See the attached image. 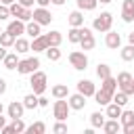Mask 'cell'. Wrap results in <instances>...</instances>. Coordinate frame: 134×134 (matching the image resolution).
Wrapping results in <instances>:
<instances>
[{
  "label": "cell",
  "instance_id": "obj_1",
  "mask_svg": "<svg viewBox=\"0 0 134 134\" xmlns=\"http://www.w3.org/2000/svg\"><path fill=\"white\" fill-rule=\"evenodd\" d=\"M48 77H46V73L44 71H34V73H29V86H31V92H36L38 96L40 94H44L46 92V88H48Z\"/></svg>",
  "mask_w": 134,
  "mask_h": 134
},
{
  "label": "cell",
  "instance_id": "obj_2",
  "mask_svg": "<svg viewBox=\"0 0 134 134\" xmlns=\"http://www.w3.org/2000/svg\"><path fill=\"white\" fill-rule=\"evenodd\" d=\"M111 25H113V15L107 13V10H103L100 15H96L94 21H92V29L94 31H100V34H107L111 29Z\"/></svg>",
  "mask_w": 134,
  "mask_h": 134
},
{
  "label": "cell",
  "instance_id": "obj_3",
  "mask_svg": "<svg viewBox=\"0 0 134 134\" xmlns=\"http://www.w3.org/2000/svg\"><path fill=\"white\" fill-rule=\"evenodd\" d=\"M40 69V59L38 57H25V59H19V65H17V71L21 75H29L34 71Z\"/></svg>",
  "mask_w": 134,
  "mask_h": 134
},
{
  "label": "cell",
  "instance_id": "obj_4",
  "mask_svg": "<svg viewBox=\"0 0 134 134\" xmlns=\"http://www.w3.org/2000/svg\"><path fill=\"white\" fill-rule=\"evenodd\" d=\"M69 111H71V107H69V100H67V98H57V100H54V105H52V115H54V119L65 121V119L69 117Z\"/></svg>",
  "mask_w": 134,
  "mask_h": 134
},
{
  "label": "cell",
  "instance_id": "obj_5",
  "mask_svg": "<svg viewBox=\"0 0 134 134\" xmlns=\"http://www.w3.org/2000/svg\"><path fill=\"white\" fill-rule=\"evenodd\" d=\"M69 63H71L73 69L84 71L88 67V54H86V50H73V52H69Z\"/></svg>",
  "mask_w": 134,
  "mask_h": 134
},
{
  "label": "cell",
  "instance_id": "obj_6",
  "mask_svg": "<svg viewBox=\"0 0 134 134\" xmlns=\"http://www.w3.org/2000/svg\"><path fill=\"white\" fill-rule=\"evenodd\" d=\"M52 19H54V17H52V13H50L48 8H44V6L34 8V21H38L40 25H50Z\"/></svg>",
  "mask_w": 134,
  "mask_h": 134
},
{
  "label": "cell",
  "instance_id": "obj_7",
  "mask_svg": "<svg viewBox=\"0 0 134 134\" xmlns=\"http://www.w3.org/2000/svg\"><path fill=\"white\" fill-rule=\"evenodd\" d=\"M105 46H107V48H111V50H117V48H121V36H119L117 31L109 29V31L105 34Z\"/></svg>",
  "mask_w": 134,
  "mask_h": 134
},
{
  "label": "cell",
  "instance_id": "obj_8",
  "mask_svg": "<svg viewBox=\"0 0 134 134\" xmlns=\"http://www.w3.org/2000/svg\"><path fill=\"white\" fill-rule=\"evenodd\" d=\"M50 44H48V38H46V34H40L38 38H34L31 40V50H34V54H38V52H46V48H48Z\"/></svg>",
  "mask_w": 134,
  "mask_h": 134
},
{
  "label": "cell",
  "instance_id": "obj_9",
  "mask_svg": "<svg viewBox=\"0 0 134 134\" xmlns=\"http://www.w3.org/2000/svg\"><path fill=\"white\" fill-rule=\"evenodd\" d=\"M67 100H69V107H71L73 111H82V109L86 107V96H84L82 92L69 94V96H67Z\"/></svg>",
  "mask_w": 134,
  "mask_h": 134
},
{
  "label": "cell",
  "instance_id": "obj_10",
  "mask_svg": "<svg viewBox=\"0 0 134 134\" xmlns=\"http://www.w3.org/2000/svg\"><path fill=\"white\" fill-rule=\"evenodd\" d=\"M6 113H8L10 119H15V117H23V113H25V105H23V100H13V103L6 107Z\"/></svg>",
  "mask_w": 134,
  "mask_h": 134
},
{
  "label": "cell",
  "instance_id": "obj_11",
  "mask_svg": "<svg viewBox=\"0 0 134 134\" xmlns=\"http://www.w3.org/2000/svg\"><path fill=\"white\" fill-rule=\"evenodd\" d=\"M121 21L132 23L134 21V0H124L121 4Z\"/></svg>",
  "mask_w": 134,
  "mask_h": 134
},
{
  "label": "cell",
  "instance_id": "obj_12",
  "mask_svg": "<svg viewBox=\"0 0 134 134\" xmlns=\"http://www.w3.org/2000/svg\"><path fill=\"white\" fill-rule=\"evenodd\" d=\"M25 25H27L25 21H21V19H13V21L6 25V29H8L15 38H19V36H23V34H25Z\"/></svg>",
  "mask_w": 134,
  "mask_h": 134
},
{
  "label": "cell",
  "instance_id": "obj_13",
  "mask_svg": "<svg viewBox=\"0 0 134 134\" xmlns=\"http://www.w3.org/2000/svg\"><path fill=\"white\" fill-rule=\"evenodd\" d=\"M77 92H82V94L88 98V96H94L96 86H94V82H90V80H80V82H77Z\"/></svg>",
  "mask_w": 134,
  "mask_h": 134
},
{
  "label": "cell",
  "instance_id": "obj_14",
  "mask_svg": "<svg viewBox=\"0 0 134 134\" xmlns=\"http://www.w3.org/2000/svg\"><path fill=\"white\" fill-rule=\"evenodd\" d=\"M84 34H86V25H82V27H71V29L67 31V40H69L71 44H80V40L84 38Z\"/></svg>",
  "mask_w": 134,
  "mask_h": 134
},
{
  "label": "cell",
  "instance_id": "obj_15",
  "mask_svg": "<svg viewBox=\"0 0 134 134\" xmlns=\"http://www.w3.org/2000/svg\"><path fill=\"white\" fill-rule=\"evenodd\" d=\"M80 46H82V50H92L94 46H96V40H94V34L86 27V34H84V38L80 40Z\"/></svg>",
  "mask_w": 134,
  "mask_h": 134
},
{
  "label": "cell",
  "instance_id": "obj_16",
  "mask_svg": "<svg viewBox=\"0 0 134 134\" xmlns=\"http://www.w3.org/2000/svg\"><path fill=\"white\" fill-rule=\"evenodd\" d=\"M13 48H15V52H17V54H27V52L31 50V42L19 36V38L15 40V46H13Z\"/></svg>",
  "mask_w": 134,
  "mask_h": 134
},
{
  "label": "cell",
  "instance_id": "obj_17",
  "mask_svg": "<svg viewBox=\"0 0 134 134\" xmlns=\"http://www.w3.org/2000/svg\"><path fill=\"white\" fill-rule=\"evenodd\" d=\"M67 21H69V25L71 27H82L84 25V10H71L69 13V17H67Z\"/></svg>",
  "mask_w": 134,
  "mask_h": 134
},
{
  "label": "cell",
  "instance_id": "obj_18",
  "mask_svg": "<svg viewBox=\"0 0 134 134\" xmlns=\"http://www.w3.org/2000/svg\"><path fill=\"white\" fill-rule=\"evenodd\" d=\"M94 100H96V103H98L100 107H107V105H109V103L113 100V94L100 88V90H96V92H94Z\"/></svg>",
  "mask_w": 134,
  "mask_h": 134
},
{
  "label": "cell",
  "instance_id": "obj_19",
  "mask_svg": "<svg viewBox=\"0 0 134 134\" xmlns=\"http://www.w3.org/2000/svg\"><path fill=\"white\" fill-rule=\"evenodd\" d=\"M121 111H124V107H121V105H117V103H113V100L105 107V115H107V117H111V119H119Z\"/></svg>",
  "mask_w": 134,
  "mask_h": 134
},
{
  "label": "cell",
  "instance_id": "obj_20",
  "mask_svg": "<svg viewBox=\"0 0 134 134\" xmlns=\"http://www.w3.org/2000/svg\"><path fill=\"white\" fill-rule=\"evenodd\" d=\"M103 132H107V134H117V132H121V121L109 117V119L105 121V126H103Z\"/></svg>",
  "mask_w": 134,
  "mask_h": 134
},
{
  "label": "cell",
  "instance_id": "obj_21",
  "mask_svg": "<svg viewBox=\"0 0 134 134\" xmlns=\"http://www.w3.org/2000/svg\"><path fill=\"white\" fill-rule=\"evenodd\" d=\"M25 34H27L29 38H38V36L42 34V25L31 19V21H27V25H25Z\"/></svg>",
  "mask_w": 134,
  "mask_h": 134
},
{
  "label": "cell",
  "instance_id": "obj_22",
  "mask_svg": "<svg viewBox=\"0 0 134 134\" xmlns=\"http://www.w3.org/2000/svg\"><path fill=\"white\" fill-rule=\"evenodd\" d=\"M50 94L54 98H67L69 96V88H67V84H54L50 88Z\"/></svg>",
  "mask_w": 134,
  "mask_h": 134
},
{
  "label": "cell",
  "instance_id": "obj_23",
  "mask_svg": "<svg viewBox=\"0 0 134 134\" xmlns=\"http://www.w3.org/2000/svg\"><path fill=\"white\" fill-rule=\"evenodd\" d=\"M2 65H4V69H17V65H19V54L17 52H8L6 57H4V61H2Z\"/></svg>",
  "mask_w": 134,
  "mask_h": 134
},
{
  "label": "cell",
  "instance_id": "obj_24",
  "mask_svg": "<svg viewBox=\"0 0 134 134\" xmlns=\"http://www.w3.org/2000/svg\"><path fill=\"white\" fill-rule=\"evenodd\" d=\"M100 88L113 94V92L117 90V77H113V75H109V77H105V80H100Z\"/></svg>",
  "mask_w": 134,
  "mask_h": 134
},
{
  "label": "cell",
  "instance_id": "obj_25",
  "mask_svg": "<svg viewBox=\"0 0 134 134\" xmlns=\"http://www.w3.org/2000/svg\"><path fill=\"white\" fill-rule=\"evenodd\" d=\"M119 121H121V128L134 126V111H132V109H124L121 115H119Z\"/></svg>",
  "mask_w": 134,
  "mask_h": 134
},
{
  "label": "cell",
  "instance_id": "obj_26",
  "mask_svg": "<svg viewBox=\"0 0 134 134\" xmlns=\"http://www.w3.org/2000/svg\"><path fill=\"white\" fill-rule=\"evenodd\" d=\"M38 94L36 92H29V94H25L23 96V105H25V109H38L40 105H38Z\"/></svg>",
  "mask_w": 134,
  "mask_h": 134
},
{
  "label": "cell",
  "instance_id": "obj_27",
  "mask_svg": "<svg viewBox=\"0 0 134 134\" xmlns=\"http://www.w3.org/2000/svg\"><path fill=\"white\" fill-rule=\"evenodd\" d=\"M105 117H107L105 113H100V111H94V113L90 115V124H92V128H100V130H103V126H105V121H107Z\"/></svg>",
  "mask_w": 134,
  "mask_h": 134
},
{
  "label": "cell",
  "instance_id": "obj_28",
  "mask_svg": "<svg viewBox=\"0 0 134 134\" xmlns=\"http://www.w3.org/2000/svg\"><path fill=\"white\" fill-rule=\"evenodd\" d=\"M46 38H48V44L50 46H61V42H63V34L57 31V29H50L46 34Z\"/></svg>",
  "mask_w": 134,
  "mask_h": 134
},
{
  "label": "cell",
  "instance_id": "obj_29",
  "mask_svg": "<svg viewBox=\"0 0 134 134\" xmlns=\"http://www.w3.org/2000/svg\"><path fill=\"white\" fill-rule=\"evenodd\" d=\"M119 57H121V61H126V63L134 61V44H128V46L119 48Z\"/></svg>",
  "mask_w": 134,
  "mask_h": 134
},
{
  "label": "cell",
  "instance_id": "obj_30",
  "mask_svg": "<svg viewBox=\"0 0 134 134\" xmlns=\"http://www.w3.org/2000/svg\"><path fill=\"white\" fill-rule=\"evenodd\" d=\"M132 84V73L130 71H119L117 73V88H124V86H130Z\"/></svg>",
  "mask_w": 134,
  "mask_h": 134
},
{
  "label": "cell",
  "instance_id": "obj_31",
  "mask_svg": "<svg viewBox=\"0 0 134 134\" xmlns=\"http://www.w3.org/2000/svg\"><path fill=\"white\" fill-rule=\"evenodd\" d=\"M15 40H17V38H15V36H13L8 29H4V31L0 34V44H2V46H6V48L15 46Z\"/></svg>",
  "mask_w": 134,
  "mask_h": 134
},
{
  "label": "cell",
  "instance_id": "obj_32",
  "mask_svg": "<svg viewBox=\"0 0 134 134\" xmlns=\"http://www.w3.org/2000/svg\"><path fill=\"white\" fill-rule=\"evenodd\" d=\"M61 57H63V52H61L59 46H48L46 48V59L48 61H61Z\"/></svg>",
  "mask_w": 134,
  "mask_h": 134
},
{
  "label": "cell",
  "instance_id": "obj_33",
  "mask_svg": "<svg viewBox=\"0 0 134 134\" xmlns=\"http://www.w3.org/2000/svg\"><path fill=\"white\" fill-rule=\"evenodd\" d=\"M8 8H10V17H15V19H21V15H23V10H25V6L21 4V2H13V4H8Z\"/></svg>",
  "mask_w": 134,
  "mask_h": 134
},
{
  "label": "cell",
  "instance_id": "obj_34",
  "mask_svg": "<svg viewBox=\"0 0 134 134\" xmlns=\"http://www.w3.org/2000/svg\"><path fill=\"white\" fill-rule=\"evenodd\" d=\"M111 75V67L107 65V63H98L96 65V77L98 80H105V77H109Z\"/></svg>",
  "mask_w": 134,
  "mask_h": 134
},
{
  "label": "cell",
  "instance_id": "obj_35",
  "mask_svg": "<svg viewBox=\"0 0 134 134\" xmlns=\"http://www.w3.org/2000/svg\"><path fill=\"white\" fill-rule=\"evenodd\" d=\"M25 132H29V134H44L46 132V124L44 121H34L31 126H27Z\"/></svg>",
  "mask_w": 134,
  "mask_h": 134
},
{
  "label": "cell",
  "instance_id": "obj_36",
  "mask_svg": "<svg viewBox=\"0 0 134 134\" xmlns=\"http://www.w3.org/2000/svg\"><path fill=\"white\" fill-rule=\"evenodd\" d=\"M128 98H130V96H128L126 92H121L119 88L113 92V103H117V105H121V107H126V105H128Z\"/></svg>",
  "mask_w": 134,
  "mask_h": 134
},
{
  "label": "cell",
  "instance_id": "obj_37",
  "mask_svg": "<svg viewBox=\"0 0 134 134\" xmlns=\"http://www.w3.org/2000/svg\"><path fill=\"white\" fill-rule=\"evenodd\" d=\"M75 2H77L80 10H94L96 4H98V0H75Z\"/></svg>",
  "mask_w": 134,
  "mask_h": 134
},
{
  "label": "cell",
  "instance_id": "obj_38",
  "mask_svg": "<svg viewBox=\"0 0 134 134\" xmlns=\"http://www.w3.org/2000/svg\"><path fill=\"white\" fill-rule=\"evenodd\" d=\"M13 128H15V132H17V134H19V132H25V130H27V126H25L23 117H15V119H13Z\"/></svg>",
  "mask_w": 134,
  "mask_h": 134
},
{
  "label": "cell",
  "instance_id": "obj_39",
  "mask_svg": "<svg viewBox=\"0 0 134 134\" xmlns=\"http://www.w3.org/2000/svg\"><path fill=\"white\" fill-rule=\"evenodd\" d=\"M52 132H54V134H63V132H67V124L61 121V119H57V124L52 126Z\"/></svg>",
  "mask_w": 134,
  "mask_h": 134
},
{
  "label": "cell",
  "instance_id": "obj_40",
  "mask_svg": "<svg viewBox=\"0 0 134 134\" xmlns=\"http://www.w3.org/2000/svg\"><path fill=\"white\" fill-rule=\"evenodd\" d=\"M10 17V8H8V4H2L0 2V21H6Z\"/></svg>",
  "mask_w": 134,
  "mask_h": 134
},
{
  "label": "cell",
  "instance_id": "obj_41",
  "mask_svg": "<svg viewBox=\"0 0 134 134\" xmlns=\"http://www.w3.org/2000/svg\"><path fill=\"white\" fill-rule=\"evenodd\" d=\"M38 105H40L42 109H44V107H48V98H46L44 94H40V98H38Z\"/></svg>",
  "mask_w": 134,
  "mask_h": 134
},
{
  "label": "cell",
  "instance_id": "obj_42",
  "mask_svg": "<svg viewBox=\"0 0 134 134\" xmlns=\"http://www.w3.org/2000/svg\"><path fill=\"white\" fill-rule=\"evenodd\" d=\"M15 132V128H13V124H6L4 128H2V134H13Z\"/></svg>",
  "mask_w": 134,
  "mask_h": 134
},
{
  "label": "cell",
  "instance_id": "obj_43",
  "mask_svg": "<svg viewBox=\"0 0 134 134\" xmlns=\"http://www.w3.org/2000/svg\"><path fill=\"white\" fill-rule=\"evenodd\" d=\"M17 2H21V4L25 6V8H31V6L36 4V0H17Z\"/></svg>",
  "mask_w": 134,
  "mask_h": 134
},
{
  "label": "cell",
  "instance_id": "obj_44",
  "mask_svg": "<svg viewBox=\"0 0 134 134\" xmlns=\"http://www.w3.org/2000/svg\"><path fill=\"white\" fill-rule=\"evenodd\" d=\"M4 92H6V80H4V77H0V96H2Z\"/></svg>",
  "mask_w": 134,
  "mask_h": 134
},
{
  "label": "cell",
  "instance_id": "obj_45",
  "mask_svg": "<svg viewBox=\"0 0 134 134\" xmlns=\"http://www.w3.org/2000/svg\"><path fill=\"white\" fill-rule=\"evenodd\" d=\"M36 4L38 6H44V8H48V4H52L50 0H36Z\"/></svg>",
  "mask_w": 134,
  "mask_h": 134
},
{
  "label": "cell",
  "instance_id": "obj_46",
  "mask_svg": "<svg viewBox=\"0 0 134 134\" xmlns=\"http://www.w3.org/2000/svg\"><path fill=\"white\" fill-rule=\"evenodd\" d=\"M8 52H6V46H2L0 44V61H4V57H6Z\"/></svg>",
  "mask_w": 134,
  "mask_h": 134
},
{
  "label": "cell",
  "instance_id": "obj_47",
  "mask_svg": "<svg viewBox=\"0 0 134 134\" xmlns=\"http://www.w3.org/2000/svg\"><path fill=\"white\" fill-rule=\"evenodd\" d=\"M124 134H134V126H128V128H121Z\"/></svg>",
  "mask_w": 134,
  "mask_h": 134
},
{
  "label": "cell",
  "instance_id": "obj_48",
  "mask_svg": "<svg viewBox=\"0 0 134 134\" xmlns=\"http://www.w3.org/2000/svg\"><path fill=\"white\" fill-rule=\"evenodd\" d=\"M4 126H6V117H4V115H0V132H2V128H4Z\"/></svg>",
  "mask_w": 134,
  "mask_h": 134
},
{
  "label": "cell",
  "instance_id": "obj_49",
  "mask_svg": "<svg viewBox=\"0 0 134 134\" xmlns=\"http://www.w3.org/2000/svg\"><path fill=\"white\" fill-rule=\"evenodd\" d=\"M50 2H52L54 6H63V4H65V0H50Z\"/></svg>",
  "mask_w": 134,
  "mask_h": 134
},
{
  "label": "cell",
  "instance_id": "obj_50",
  "mask_svg": "<svg viewBox=\"0 0 134 134\" xmlns=\"http://www.w3.org/2000/svg\"><path fill=\"white\" fill-rule=\"evenodd\" d=\"M128 44H134V31L128 34Z\"/></svg>",
  "mask_w": 134,
  "mask_h": 134
},
{
  "label": "cell",
  "instance_id": "obj_51",
  "mask_svg": "<svg viewBox=\"0 0 134 134\" xmlns=\"http://www.w3.org/2000/svg\"><path fill=\"white\" fill-rule=\"evenodd\" d=\"M0 2H2V4H13L15 0H0Z\"/></svg>",
  "mask_w": 134,
  "mask_h": 134
},
{
  "label": "cell",
  "instance_id": "obj_52",
  "mask_svg": "<svg viewBox=\"0 0 134 134\" xmlns=\"http://www.w3.org/2000/svg\"><path fill=\"white\" fill-rule=\"evenodd\" d=\"M98 2H100V4H109L111 0H98Z\"/></svg>",
  "mask_w": 134,
  "mask_h": 134
},
{
  "label": "cell",
  "instance_id": "obj_53",
  "mask_svg": "<svg viewBox=\"0 0 134 134\" xmlns=\"http://www.w3.org/2000/svg\"><path fill=\"white\" fill-rule=\"evenodd\" d=\"M2 113H4V105L0 103V115H2Z\"/></svg>",
  "mask_w": 134,
  "mask_h": 134
},
{
  "label": "cell",
  "instance_id": "obj_54",
  "mask_svg": "<svg viewBox=\"0 0 134 134\" xmlns=\"http://www.w3.org/2000/svg\"><path fill=\"white\" fill-rule=\"evenodd\" d=\"M132 86H134V75H132Z\"/></svg>",
  "mask_w": 134,
  "mask_h": 134
},
{
  "label": "cell",
  "instance_id": "obj_55",
  "mask_svg": "<svg viewBox=\"0 0 134 134\" xmlns=\"http://www.w3.org/2000/svg\"><path fill=\"white\" fill-rule=\"evenodd\" d=\"M2 31H4V29H2V25H0V34H2Z\"/></svg>",
  "mask_w": 134,
  "mask_h": 134
}]
</instances>
